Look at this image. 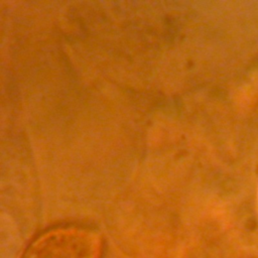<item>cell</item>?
Here are the masks:
<instances>
[{"label": "cell", "instance_id": "1", "mask_svg": "<svg viewBox=\"0 0 258 258\" xmlns=\"http://www.w3.org/2000/svg\"><path fill=\"white\" fill-rule=\"evenodd\" d=\"M104 252L105 240L96 228L66 224L34 236L20 258H103Z\"/></svg>", "mask_w": 258, "mask_h": 258}]
</instances>
